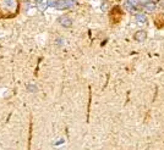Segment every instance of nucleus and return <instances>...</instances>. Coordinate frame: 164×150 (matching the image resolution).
I'll list each match as a JSON object with an SVG mask.
<instances>
[{
	"mask_svg": "<svg viewBox=\"0 0 164 150\" xmlns=\"http://www.w3.org/2000/svg\"><path fill=\"white\" fill-rule=\"evenodd\" d=\"M28 90H31V91H36V87H34V86H28Z\"/></svg>",
	"mask_w": 164,
	"mask_h": 150,
	"instance_id": "9b49d317",
	"label": "nucleus"
},
{
	"mask_svg": "<svg viewBox=\"0 0 164 150\" xmlns=\"http://www.w3.org/2000/svg\"><path fill=\"white\" fill-rule=\"evenodd\" d=\"M109 3L108 1H103L102 3V11H108V9H109Z\"/></svg>",
	"mask_w": 164,
	"mask_h": 150,
	"instance_id": "0eeeda50",
	"label": "nucleus"
},
{
	"mask_svg": "<svg viewBox=\"0 0 164 150\" xmlns=\"http://www.w3.org/2000/svg\"><path fill=\"white\" fill-rule=\"evenodd\" d=\"M58 21H59V23L64 27H71V25H72V20L69 16H60Z\"/></svg>",
	"mask_w": 164,
	"mask_h": 150,
	"instance_id": "f257e3e1",
	"label": "nucleus"
},
{
	"mask_svg": "<svg viewBox=\"0 0 164 150\" xmlns=\"http://www.w3.org/2000/svg\"><path fill=\"white\" fill-rule=\"evenodd\" d=\"M60 0H47V4H48V6H52V7H56L58 4H59Z\"/></svg>",
	"mask_w": 164,
	"mask_h": 150,
	"instance_id": "39448f33",
	"label": "nucleus"
},
{
	"mask_svg": "<svg viewBox=\"0 0 164 150\" xmlns=\"http://www.w3.org/2000/svg\"><path fill=\"white\" fill-rule=\"evenodd\" d=\"M145 5V9L147 10V11H153L154 9H156V3L154 1H148V3H146V4H143Z\"/></svg>",
	"mask_w": 164,
	"mask_h": 150,
	"instance_id": "7ed1b4c3",
	"label": "nucleus"
},
{
	"mask_svg": "<svg viewBox=\"0 0 164 150\" xmlns=\"http://www.w3.org/2000/svg\"><path fill=\"white\" fill-rule=\"evenodd\" d=\"M65 5H66V9L74 6L75 5V0H65Z\"/></svg>",
	"mask_w": 164,
	"mask_h": 150,
	"instance_id": "6e6552de",
	"label": "nucleus"
},
{
	"mask_svg": "<svg viewBox=\"0 0 164 150\" xmlns=\"http://www.w3.org/2000/svg\"><path fill=\"white\" fill-rule=\"evenodd\" d=\"M127 3H130L132 6H136V5H138L140 4V0H126Z\"/></svg>",
	"mask_w": 164,
	"mask_h": 150,
	"instance_id": "9d476101",
	"label": "nucleus"
},
{
	"mask_svg": "<svg viewBox=\"0 0 164 150\" xmlns=\"http://www.w3.org/2000/svg\"><path fill=\"white\" fill-rule=\"evenodd\" d=\"M36 1H37V3H41V1H43V0H36Z\"/></svg>",
	"mask_w": 164,
	"mask_h": 150,
	"instance_id": "ddd939ff",
	"label": "nucleus"
},
{
	"mask_svg": "<svg viewBox=\"0 0 164 150\" xmlns=\"http://www.w3.org/2000/svg\"><path fill=\"white\" fill-rule=\"evenodd\" d=\"M146 38H147V32L146 31H137L135 33V36H134V39L136 42H143V40H146Z\"/></svg>",
	"mask_w": 164,
	"mask_h": 150,
	"instance_id": "f03ea898",
	"label": "nucleus"
},
{
	"mask_svg": "<svg viewBox=\"0 0 164 150\" xmlns=\"http://www.w3.org/2000/svg\"><path fill=\"white\" fill-rule=\"evenodd\" d=\"M125 6H126V9H127L129 11H132V10H135V6H132L130 3H127V1H125Z\"/></svg>",
	"mask_w": 164,
	"mask_h": 150,
	"instance_id": "1a4fd4ad",
	"label": "nucleus"
},
{
	"mask_svg": "<svg viewBox=\"0 0 164 150\" xmlns=\"http://www.w3.org/2000/svg\"><path fill=\"white\" fill-rule=\"evenodd\" d=\"M136 21L145 23V22L147 21V17H146V15H145V14H137V15H136Z\"/></svg>",
	"mask_w": 164,
	"mask_h": 150,
	"instance_id": "20e7f679",
	"label": "nucleus"
},
{
	"mask_svg": "<svg viewBox=\"0 0 164 150\" xmlns=\"http://www.w3.org/2000/svg\"><path fill=\"white\" fill-rule=\"evenodd\" d=\"M159 5L164 7V0H160V1H159Z\"/></svg>",
	"mask_w": 164,
	"mask_h": 150,
	"instance_id": "f8f14e48",
	"label": "nucleus"
},
{
	"mask_svg": "<svg viewBox=\"0 0 164 150\" xmlns=\"http://www.w3.org/2000/svg\"><path fill=\"white\" fill-rule=\"evenodd\" d=\"M47 6H48V4H47V0H43V1L38 3V7H39L41 11H44L47 9Z\"/></svg>",
	"mask_w": 164,
	"mask_h": 150,
	"instance_id": "423d86ee",
	"label": "nucleus"
}]
</instances>
